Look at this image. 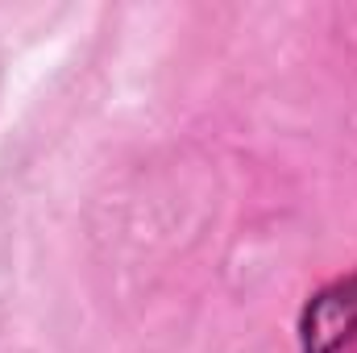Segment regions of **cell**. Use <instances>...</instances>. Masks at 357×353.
Instances as JSON below:
<instances>
[{
    "mask_svg": "<svg viewBox=\"0 0 357 353\" xmlns=\"http://www.w3.org/2000/svg\"><path fill=\"white\" fill-rule=\"evenodd\" d=\"M303 353H341L357 333V274L316 291L303 308Z\"/></svg>",
    "mask_w": 357,
    "mask_h": 353,
    "instance_id": "cell-1",
    "label": "cell"
}]
</instances>
